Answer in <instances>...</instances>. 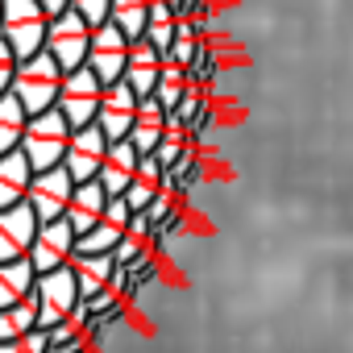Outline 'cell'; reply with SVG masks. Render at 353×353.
<instances>
[{"mask_svg": "<svg viewBox=\"0 0 353 353\" xmlns=\"http://www.w3.org/2000/svg\"><path fill=\"white\" fill-rule=\"evenodd\" d=\"M129 225H133V208H129L121 196H117V200H108V208H104L100 225H96L92 233H83V237H79L75 254H108V258H112V250L125 241Z\"/></svg>", "mask_w": 353, "mask_h": 353, "instance_id": "cell-12", "label": "cell"}, {"mask_svg": "<svg viewBox=\"0 0 353 353\" xmlns=\"http://www.w3.org/2000/svg\"><path fill=\"white\" fill-rule=\"evenodd\" d=\"M88 46H92V26H88L79 13L67 9V13L50 17V30H46V46H42V50L59 63L63 75L88 67Z\"/></svg>", "mask_w": 353, "mask_h": 353, "instance_id": "cell-5", "label": "cell"}, {"mask_svg": "<svg viewBox=\"0 0 353 353\" xmlns=\"http://www.w3.org/2000/svg\"><path fill=\"white\" fill-rule=\"evenodd\" d=\"M192 92V79H188V71L179 67V63H170V59H162V75H158V83H154V100L166 108V112H174L183 104V96Z\"/></svg>", "mask_w": 353, "mask_h": 353, "instance_id": "cell-22", "label": "cell"}, {"mask_svg": "<svg viewBox=\"0 0 353 353\" xmlns=\"http://www.w3.org/2000/svg\"><path fill=\"white\" fill-rule=\"evenodd\" d=\"M129 38L108 21V26H100V30H92V46H88V71L108 88V83H117L121 75H125V63H129Z\"/></svg>", "mask_w": 353, "mask_h": 353, "instance_id": "cell-8", "label": "cell"}, {"mask_svg": "<svg viewBox=\"0 0 353 353\" xmlns=\"http://www.w3.org/2000/svg\"><path fill=\"white\" fill-rule=\"evenodd\" d=\"M112 270H117V262H112L108 254H75V258H71V274H75V283H79V299H92V295L108 291Z\"/></svg>", "mask_w": 353, "mask_h": 353, "instance_id": "cell-19", "label": "cell"}, {"mask_svg": "<svg viewBox=\"0 0 353 353\" xmlns=\"http://www.w3.org/2000/svg\"><path fill=\"white\" fill-rule=\"evenodd\" d=\"M158 75H162V54L141 38V42H133L129 46V63H125V83L133 88V96L137 100H150L154 96V83H158Z\"/></svg>", "mask_w": 353, "mask_h": 353, "instance_id": "cell-16", "label": "cell"}, {"mask_svg": "<svg viewBox=\"0 0 353 353\" xmlns=\"http://www.w3.org/2000/svg\"><path fill=\"white\" fill-rule=\"evenodd\" d=\"M38 328V312H34V299L30 303H17V307H0V345L9 341H21Z\"/></svg>", "mask_w": 353, "mask_h": 353, "instance_id": "cell-26", "label": "cell"}, {"mask_svg": "<svg viewBox=\"0 0 353 353\" xmlns=\"http://www.w3.org/2000/svg\"><path fill=\"white\" fill-rule=\"evenodd\" d=\"M137 104H141V100L133 96V88H129L125 79L108 83V88H104V96H100V112H96V125H100V133H104L108 141H125V137L133 133Z\"/></svg>", "mask_w": 353, "mask_h": 353, "instance_id": "cell-11", "label": "cell"}, {"mask_svg": "<svg viewBox=\"0 0 353 353\" xmlns=\"http://www.w3.org/2000/svg\"><path fill=\"white\" fill-rule=\"evenodd\" d=\"M108 192L92 179V183H75V192H71V204H67V225L83 237V233H92L96 225H100V216H104V208H108Z\"/></svg>", "mask_w": 353, "mask_h": 353, "instance_id": "cell-15", "label": "cell"}, {"mask_svg": "<svg viewBox=\"0 0 353 353\" xmlns=\"http://www.w3.org/2000/svg\"><path fill=\"white\" fill-rule=\"evenodd\" d=\"M34 237H38V216L30 212V204H17V208L0 212V262L30 258Z\"/></svg>", "mask_w": 353, "mask_h": 353, "instance_id": "cell-13", "label": "cell"}, {"mask_svg": "<svg viewBox=\"0 0 353 353\" xmlns=\"http://www.w3.org/2000/svg\"><path fill=\"white\" fill-rule=\"evenodd\" d=\"M34 283H38V270H34L30 258H21V262H0V307L30 303L34 299Z\"/></svg>", "mask_w": 353, "mask_h": 353, "instance_id": "cell-20", "label": "cell"}, {"mask_svg": "<svg viewBox=\"0 0 353 353\" xmlns=\"http://www.w3.org/2000/svg\"><path fill=\"white\" fill-rule=\"evenodd\" d=\"M100 96H104V83H100L88 67H79V71L63 75V92H59V104H54V108L67 117L71 129H83V125H96Z\"/></svg>", "mask_w": 353, "mask_h": 353, "instance_id": "cell-6", "label": "cell"}, {"mask_svg": "<svg viewBox=\"0 0 353 353\" xmlns=\"http://www.w3.org/2000/svg\"><path fill=\"white\" fill-rule=\"evenodd\" d=\"M79 307V283L71 274V266L63 270H50V274H38L34 283V312H38V328H59L75 316Z\"/></svg>", "mask_w": 353, "mask_h": 353, "instance_id": "cell-4", "label": "cell"}, {"mask_svg": "<svg viewBox=\"0 0 353 353\" xmlns=\"http://www.w3.org/2000/svg\"><path fill=\"white\" fill-rule=\"evenodd\" d=\"M145 42H150L162 59H170V50H174V21H150V26H145Z\"/></svg>", "mask_w": 353, "mask_h": 353, "instance_id": "cell-28", "label": "cell"}, {"mask_svg": "<svg viewBox=\"0 0 353 353\" xmlns=\"http://www.w3.org/2000/svg\"><path fill=\"white\" fill-rule=\"evenodd\" d=\"M71 192H75V179L54 166V170H38L34 174V183H30V212L38 216V225H50V221H63L67 216V204H71Z\"/></svg>", "mask_w": 353, "mask_h": 353, "instance_id": "cell-7", "label": "cell"}, {"mask_svg": "<svg viewBox=\"0 0 353 353\" xmlns=\"http://www.w3.org/2000/svg\"><path fill=\"white\" fill-rule=\"evenodd\" d=\"M26 125H30V117H26V108L17 104V96H13V92H9V96H0V154L21 150Z\"/></svg>", "mask_w": 353, "mask_h": 353, "instance_id": "cell-24", "label": "cell"}, {"mask_svg": "<svg viewBox=\"0 0 353 353\" xmlns=\"http://www.w3.org/2000/svg\"><path fill=\"white\" fill-rule=\"evenodd\" d=\"M166 121H170V112H166L154 96L137 104V117H133V133H129V141H133V150H137L141 158H150V154L158 150V141H162V133H166Z\"/></svg>", "mask_w": 353, "mask_h": 353, "instance_id": "cell-18", "label": "cell"}, {"mask_svg": "<svg viewBox=\"0 0 353 353\" xmlns=\"http://www.w3.org/2000/svg\"><path fill=\"white\" fill-rule=\"evenodd\" d=\"M137 166H141V154L133 150V141H129V137H125V141H108V154H104V162H100V179H96V183L117 200V196H125V192H129Z\"/></svg>", "mask_w": 353, "mask_h": 353, "instance_id": "cell-14", "label": "cell"}, {"mask_svg": "<svg viewBox=\"0 0 353 353\" xmlns=\"http://www.w3.org/2000/svg\"><path fill=\"white\" fill-rule=\"evenodd\" d=\"M17 54H13V46L0 38V96H9L13 92V75H17Z\"/></svg>", "mask_w": 353, "mask_h": 353, "instance_id": "cell-30", "label": "cell"}, {"mask_svg": "<svg viewBox=\"0 0 353 353\" xmlns=\"http://www.w3.org/2000/svg\"><path fill=\"white\" fill-rule=\"evenodd\" d=\"M38 5H42V13H46V17H59V13H67V9H71V0H38Z\"/></svg>", "mask_w": 353, "mask_h": 353, "instance_id": "cell-31", "label": "cell"}, {"mask_svg": "<svg viewBox=\"0 0 353 353\" xmlns=\"http://www.w3.org/2000/svg\"><path fill=\"white\" fill-rule=\"evenodd\" d=\"M59 92H63V71L59 63L42 50L26 63H17V75H13V96L17 104L26 108V117H38V112H50L59 104Z\"/></svg>", "mask_w": 353, "mask_h": 353, "instance_id": "cell-2", "label": "cell"}, {"mask_svg": "<svg viewBox=\"0 0 353 353\" xmlns=\"http://www.w3.org/2000/svg\"><path fill=\"white\" fill-rule=\"evenodd\" d=\"M46 30H50V17L42 13L38 0H0V38L13 46L21 63L42 54Z\"/></svg>", "mask_w": 353, "mask_h": 353, "instance_id": "cell-1", "label": "cell"}, {"mask_svg": "<svg viewBox=\"0 0 353 353\" xmlns=\"http://www.w3.org/2000/svg\"><path fill=\"white\" fill-rule=\"evenodd\" d=\"M67 141H71V125H67V117L59 108H50V112L30 117L26 137H21V154L30 158L34 174L38 170H54L67 158Z\"/></svg>", "mask_w": 353, "mask_h": 353, "instance_id": "cell-3", "label": "cell"}, {"mask_svg": "<svg viewBox=\"0 0 353 353\" xmlns=\"http://www.w3.org/2000/svg\"><path fill=\"white\" fill-rule=\"evenodd\" d=\"M162 179H166V170L154 162V158H141V166H137V174H133V183H129V192L121 196L133 212H145L158 196H162Z\"/></svg>", "mask_w": 353, "mask_h": 353, "instance_id": "cell-21", "label": "cell"}, {"mask_svg": "<svg viewBox=\"0 0 353 353\" xmlns=\"http://www.w3.org/2000/svg\"><path fill=\"white\" fill-rule=\"evenodd\" d=\"M71 13H79L92 30L108 26V13H112V0H71Z\"/></svg>", "mask_w": 353, "mask_h": 353, "instance_id": "cell-27", "label": "cell"}, {"mask_svg": "<svg viewBox=\"0 0 353 353\" xmlns=\"http://www.w3.org/2000/svg\"><path fill=\"white\" fill-rule=\"evenodd\" d=\"M188 150H196V141H192V133H188V125L170 117V121H166V133H162V141H158V150H154L150 158H154V162H158L162 170H170V166H174V162H179V158H183Z\"/></svg>", "mask_w": 353, "mask_h": 353, "instance_id": "cell-25", "label": "cell"}, {"mask_svg": "<svg viewBox=\"0 0 353 353\" xmlns=\"http://www.w3.org/2000/svg\"><path fill=\"white\" fill-rule=\"evenodd\" d=\"M104 154H108V137L100 133V125L71 129L63 170L71 174L75 183H92V179H100V162H104Z\"/></svg>", "mask_w": 353, "mask_h": 353, "instance_id": "cell-9", "label": "cell"}, {"mask_svg": "<svg viewBox=\"0 0 353 353\" xmlns=\"http://www.w3.org/2000/svg\"><path fill=\"white\" fill-rule=\"evenodd\" d=\"M75 245H79V233H75L67 221L38 225V237H34L30 262H34V270H38V274L63 270V266H71V258H75Z\"/></svg>", "mask_w": 353, "mask_h": 353, "instance_id": "cell-10", "label": "cell"}, {"mask_svg": "<svg viewBox=\"0 0 353 353\" xmlns=\"http://www.w3.org/2000/svg\"><path fill=\"white\" fill-rule=\"evenodd\" d=\"M30 183H34V166H30V158H26L21 150L0 154V212L26 204Z\"/></svg>", "mask_w": 353, "mask_h": 353, "instance_id": "cell-17", "label": "cell"}, {"mask_svg": "<svg viewBox=\"0 0 353 353\" xmlns=\"http://www.w3.org/2000/svg\"><path fill=\"white\" fill-rule=\"evenodd\" d=\"M108 21H112L129 42H141V38H145V26H150V0H112Z\"/></svg>", "mask_w": 353, "mask_h": 353, "instance_id": "cell-23", "label": "cell"}, {"mask_svg": "<svg viewBox=\"0 0 353 353\" xmlns=\"http://www.w3.org/2000/svg\"><path fill=\"white\" fill-rule=\"evenodd\" d=\"M0 353H50V336H46V328H34V332L21 336V341L0 345Z\"/></svg>", "mask_w": 353, "mask_h": 353, "instance_id": "cell-29", "label": "cell"}]
</instances>
